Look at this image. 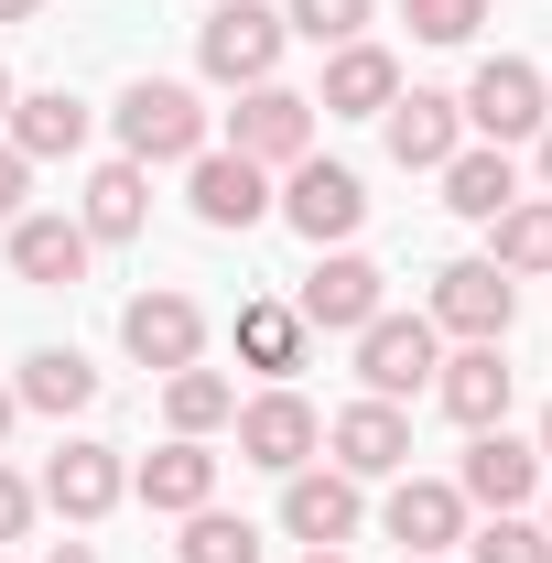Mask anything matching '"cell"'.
Instances as JSON below:
<instances>
[{"instance_id":"30bf717a","label":"cell","mask_w":552,"mask_h":563,"mask_svg":"<svg viewBox=\"0 0 552 563\" xmlns=\"http://www.w3.org/2000/svg\"><path fill=\"white\" fill-rule=\"evenodd\" d=\"M120 347H131L141 368H163V379H174V368H196V357H207V314H196L185 292H131V303H120Z\"/></svg>"},{"instance_id":"1f68e13d","label":"cell","mask_w":552,"mask_h":563,"mask_svg":"<svg viewBox=\"0 0 552 563\" xmlns=\"http://www.w3.org/2000/svg\"><path fill=\"white\" fill-rule=\"evenodd\" d=\"M401 22H412L422 44H477L487 0H401Z\"/></svg>"},{"instance_id":"4dcf8cb0","label":"cell","mask_w":552,"mask_h":563,"mask_svg":"<svg viewBox=\"0 0 552 563\" xmlns=\"http://www.w3.org/2000/svg\"><path fill=\"white\" fill-rule=\"evenodd\" d=\"M368 11H379V0H292V11H281V33H303V44H325V55H336V44L368 33Z\"/></svg>"},{"instance_id":"8fae6325","label":"cell","mask_w":552,"mask_h":563,"mask_svg":"<svg viewBox=\"0 0 552 563\" xmlns=\"http://www.w3.org/2000/svg\"><path fill=\"white\" fill-rule=\"evenodd\" d=\"M379 131H390V163H401V174H444V163L466 152V109H455L444 87H412V98L379 109Z\"/></svg>"},{"instance_id":"5bb4252c","label":"cell","mask_w":552,"mask_h":563,"mask_svg":"<svg viewBox=\"0 0 552 563\" xmlns=\"http://www.w3.org/2000/svg\"><path fill=\"white\" fill-rule=\"evenodd\" d=\"M325 444H336V466L357 477V488L412 466V422H401V401H346V412L325 422Z\"/></svg>"},{"instance_id":"4fadbf2b","label":"cell","mask_w":552,"mask_h":563,"mask_svg":"<svg viewBox=\"0 0 552 563\" xmlns=\"http://www.w3.org/2000/svg\"><path fill=\"white\" fill-rule=\"evenodd\" d=\"M120 498H131L120 444H55V455H44V509H66V520H109Z\"/></svg>"},{"instance_id":"ac0fdd59","label":"cell","mask_w":552,"mask_h":563,"mask_svg":"<svg viewBox=\"0 0 552 563\" xmlns=\"http://www.w3.org/2000/svg\"><path fill=\"white\" fill-rule=\"evenodd\" d=\"M390 98H401V66H390L379 44H336V55H325V87H314L325 120H379Z\"/></svg>"},{"instance_id":"f546056e","label":"cell","mask_w":552,"mask_h":563,"mask_svg":"<svg viewBox=\"0 0 552 563\" xmlns=\"http://www.w3.org/2000/svg\"><path fill=\"white\" fill-rule=\"evenodd\" d=\"M466 563H552V531L520 520V509H487V531L466 542Z\"/></svg>"},{"instance_id":"d4e9b609","label":"cell","mask_w":552,"mask_h":563,"mask_svg":"<svg viewBox=\"0 0 552 563\" xmlns=\"http://www.w3.org/2000/svg\"><path fill=\"white\" fill-rule=\"evenodd\" d=\"M303 336H314V325H303L292 303H239V357H250L261 379H292V368H303Z\"/></svg>"},{"instance_id":"4316f807","label":"cell","mask_w":552,"mask_h":563,"mask_svg":"<svg viewBox=\"0 0 552 563\" xmlns=\"http://www.w3.org/2000/svg\"><path fill=\"white\" fill-rule=\"evenodd\" d=\"M487 261L498 272H552V196H520V207L487 217Z\"/></svg>"},{"instance_id":"ab89813d","label":"cell","mask_w":552,"mask_h":563,"mask_svg":"<svg viewBox=\"0 0 552 563\" xmlns=\"http://www.w3.org/2000/svg\"><path fill=\"white\" fill-rule=\"evenodd\" d=\"M303 563H346V553H303Z\"/></svg>"},{"instance_id":"f1b7e54d","label":"cell","mask_w":552,"mask_h":563,"mask_svg":"<svg viewBox=\"0 0 552 563\" xmlns=\"http://www.w3.org/2000/svg\"><path fill=\"white\" fill-rule=\"evenodd\" d=\"M174 563H261V531H250V520H228V509H185Z\"/></svg>"},{"instance_id":"9c48e42d","label":"cell","mask_w":552,"mask_h":563,"mask_svg":"<svg viewBox=\"0 0 552 563\" xmlns=\"http://www.w3.org/2000/svg\"><path fill=\"white\" fill-rule=\"evenodd\" d=\"M455 498L466 509H531L542 498V444H520L509 422H487L466 444V466H455Z\"/></svg>"},{"instance_id":"7402d4cb","label":"cell","mask_w":552,"mask_h":563,"mask_svg":"<svg viewBox=\"0 0 552 563\" xmlns=\"http://www.w3.org/2000/svg\"><path fill=\"white\" fill-rule=\"evenodd\" d=\"M87 250H98V239H87L76 217H11V272L44 282V292H66V282L87 272Z\"/></svg>"},{"instance_id":"8992f818","label":"cell","mask_w":552,"mask_h":563,"mask_svg":"<svg viewBox=\"0 0 552 563\" xmlns=\"http://www.w3.org/2000/svg\"><path fill=\"white\" fill-rule=\"evenodd\" d=\"M272 207L292 217L314 250H346V239H357V217H368V185H357L346 163H314V152H303V163L281 174V196H272Z\"/></svg>"},{"instance_id":"6da1fadb","label":"cell","mask_w":552,"mask_h":563,"mask_svg":"<svg viewBox=\"0 0 552 563\" xmlns=\"http://www.w3.org/2000/svg\"><path fill=\"white\" fill-rule=\"evenodd\" d=\"M109 120H120V163H196L207 152V98L174 76H141Z\"/></svg>"},{"instance_id":"603a6c76","label":"cell","mask_w":552,"mask_h":563,"mask_svg":"<svg viewBox=\"0 0 552 563\" xmlns=\"http://www.w3.org/2000/svg\"><path fill=\"white\" fill-rule=\"evenodd\" d=\"M444 207L455 217H498V207H520V163H509V141H466L455 163H444Z\"/></svg>"},{"instance_id":"7bdbcfd3","label":"cell","mask_w":552,"mask_h":563,"mask_svg":"<svg viewBox=\"0 0 552 563\" xmlns=\"http://www.w3.org/2000/svg\"><path fill=\"white\" fill-rule=\"evenodd\" d=\"M542 531H552V498H542Z\"/></svg>"},{"instance_id":"3957f363","label":"cell","mask_w":552,"mask_h":563,"mask_svg":"<svg viewBox=\"0 0 552 563\" xmlns=\"http://www.w3.org/2000/svg\"><path fill=\"white\" fill-rule=\"evenodd\" d=\"M228 152H250L261 174H292V163L314 152V98H303V87H281V76L239 87V109H228Z\"/></svg>"},{"instance_id":"74e56055","label":"cell","mask_w":552,"mask_h":563,"mask_svg":"<svg viewBox=\"0 0 552 563\" xmlns=\"http://www.w3.org/2000/svg\"><path fill=\"white\" fill-rule=\"evenodd\" d=\"M542 196H552V131H542Z\"/></svg>"},{"instance_id":"277c9868","label":"cell","mask_w":552,"mask_h":563,"mask_svg":"<svg viewBox=\"0 0 552 563\" xmlns=\"http://www.w3.org/2000/svg\"><path fill=\"white\" fill-rule=\"evenodd\" d=\"M444 368V347H433V314H368L357 325V379H368V401H412L422 379Z\"/></svg>"},{"instance_id":"44dd1931","label":"cell","mask_w":552,"mask_h":563,"mask_svg":"<svg viewBox=\"0 0 552 563\" xmlns=\"http://www.w3.org/2000/svg\"><path fill=\"white\" fill-rule=\"evenodd\" d=\"M11 152L22 163H66V152H87V98H66V87H33V98H11Z\"/></svg>"},{"instance_id":"836d02e7","label":"cell","mask_w":552,"mask_h":563,"mask_svg":"<svg viewBox=\"0 0 552 563\" xmlns=\"http://www.w3.org/2000/svg\"><path fill=\"white\" fill-rule=\"evenodd\" d=\"M22 520H33V488H22V477L0 466V542H22Z\"/></svg>"},{"instance_id":"d6986e66","label":"cell","mask_w":552,"mask_h":563,"mask_svg":"<svg viewBox=\"0 0 552 563\" xmlns=\"http://www.w3.org/2000/svg\"><path fill=\"white\" fill-rule=\"evenodd\" d=\"M131 498H141V509H174V520H185V509H207V498H217V455L196 444V433H174L163 455H141V466H131Z\"/></svg>"},{"instance_id":"d6a6232c","label":"cell","mask_w":552,"mask_h":563,"mask_svg":"<svg viewBox=\"0 0 552 563\" xmlns=\"http://www.w3.org/2000/svg\"><path fill=\"white\" fill-rule=\"evenodd\" d=\"M22 185H33V163H22V152H11V141H0V228H11V217H22Z\"/></svg>"},{"instance_id":"7c38bea8","label":"cell","mask_w":552,"mask_h":563,"mask_svg":"<svg viewBox=\"0 0 552 563\" xmlns=\"http://www.w3.org/2000/svg\"><path fill=\"white\" fill-rule=\"evenodd\" d=\"M314 444H325V422H314L303 390H261V401H239V455H250V466L292 477V466H314Z\"/></svg>"},{"instance_id":"8d00e7d4","label":"cell","mask_w":552,"mask_h":563,"mask_svg":"<svg viewBox=\"0 0 552 563\" xmlns=\"http://www.w3.org/2000/svg\"><path fill=\"white\" fill-rule=\"evenodd\" d=\"M11 98H22V87H11V66H0V120H11Z\"/></svg>"},{"instance_id":"cb8c5ba5","label":"cell","mask_w":552,"mask_h":563,"mask_svg":"<svg viewBox=\"0 0 552 563\" xmlns=\"http://www.w3.org/2000/svg\"><path fill=\"white\" fill-rule=\"evenodd\" d=\"M141 217H152L141 163H98V174H87V207H76V228H87V239H141Z\"/></svg>"},{"instance_id":"e575fe53","label":"cell","mask_w":552,"mask_h":563,"mask_svg":"<svg viewBox=\"0 0 552 563\" xmlns=\"http://www.w3.org/2000/svg\"><path fill=\"white\" fill-rule=\"evenodd\" d=\"M44 563H98V553H87V542H55V553H44Z\"/></svg>"},{"instance_id":"2e32d148","label":"cell","mask_w":552,"mask_h":563,"mask_svg":"<svg viewBox=\"0 0 552 563\" xmlns=\"http://www.w3.org/2000/svg\"><path fill=\"white\" fill-rule=\"evenodd\" d=\"M185 196H196L207 228H261V217H272V174H261L250 152H196V185H185Z\"/></svg>"},{"instance_id":"9a60e30c","label":"cell","mask_w":552,"mask_h":563,"mask_svg":"<svg viewBox=\"0 0 552 563\" xmlns=\"http://www.w3.org/2000/svg\"><path fill=\"white\" fill-rule=\"evenodd\" d=\"M292 314H303V325H325V336H357V325L379 314V261H368V250H325Z\"/></svg>"},{"instance_id":"7a4b0ae2","label":"cell","mask_w":552,"mask_h":563,"mask_svg":"<svg viewBox=\"0 0 552 563\" xmlns=\"http://www.w3.org/2000/svg\"><path fill=\"white\" fill-rule=\"evenodd\" d=\"M466 131L477 141H542L552 131V87H542V66L531 55H487L477 76H466Z\"/></svg>"},{"instance_id":"52a82bcc","label":"cell","mask_w":552,"mask_h":563,"mask_svg":"<svg viewBox=\"0 0 552 563\" xmlns=\"http://www.w3.org/2000/svg\"><path fill=\"white\" fill-rule=\"evenodd\" d=\"M196 66H207L217 87H261V76L281 66V11H261V0H217L207 33H196Z\"/></svg>"},{"instance_id":"5b68a950","label":"cell","mask_w":552,"mask_h":563,"mask_svg":"<svg viewBox=\"0 0 552 563\" xmlns=\"http://www.w3.org/2000/svg\"><path fill=\"white\" fill-rule=\"evenodd\" d=\"M509 314H520V282L498 272V261H455V272H433V336L498 347V336H509Z\"/></svg>"},{"instance_id":"83f0119b","label":"cell","mask_w":552,"mask_h":563,"mask_svg":"<svg viewBox=\"0 0 552 563\" xmlns=\"http://www.w3.org/2000/svg\"><path fill=\"white\" fill-rule=\"evenodd\" d=\"M163 422L207 444L217 422H239V379H217V368H174V379H163Z\"/></svg>"},{"instance_id":"f35d334b","label":"cell","mask_w":552,"mask_h":563,"mask_svg":"<svg viewBox=\"0 0 552 563\" xmlns=\"http://www.w3.org/2000/svg\"><path fill=\"white\" fill-rule=\"evenodd\" d=\"M11 412H22V401H11V390H0V433H11Z\"/></svg>"},{"instance_id":"ba28073f","label":"cell","mask_w":552,"mask_h":563,"mask_svg":"<svg viewBox=\"0 0 552 563\" xmlns=\"http://www.w3.org/2000/svg\"><path fill=\"white\" fill-rule=\"evenodd\" d=\"M357 520H368V498H357L346 466H292V477H281V531H292L303 553H336Z\"/></svg>"},{"instance_id":"ffe728a7","label":"cell","mask_w":552,"mask_h":563,"mask_svg":"<svg viewBox=\"0 0 552 563\" xmlns=\"http://www.w3.org/2000/svg\"><path fill=\"white\" fill-rule=\"evenodd\" d=\"M509 390H520V379H509V357H498V347H466V357H444V368H433V401L466 422V433L509 422Z\"/></svg>"},{"instance_id":"484cf974","label":"cell","mask_w":552,"mask_h":563,"mask_svg":"<svg viewBox=\"0 0 552 563\" xmlns=\"http://www.w3.org/2000/svg\"><path fill=\"white\" fill-rule=\"evenodd\" d=\"M11 401H33V412H87V401H98V368H87L76 347H33Z\"/></svg>"},{"instance_id":"d590c367","label":"cell","mask_w":552,"mask_h":563,"mask_svg":"<svg viewBox=\"0 0 552 563\" xmlns=\"http://www.w3.org/2000/svg\"><path fill=\"white\" fill-rule=\"evenodd\" d=\"M33 11H44V0H0V22H33Z\"/></svg>"},{"instance_id":"b9f144b4","label":"cell","mask_w":552,"mask_h":563,"mask_svg":"<svg viewBox=\"0 0 552 563\" xmlns=\"http://www.w3.org/2000/svg\"><path fill=\"white\" fill-rule=\"evenodd\" d=\"M401 563H444V553H401Z\"/></svg>"},{"instance_id":"e0dca14e","label":"cell","mask_w":552,"mask_h":563,"mask_svg":"<svg viewBox=\"0 0 552 563\" xmlns=\"http://www.w3.org/2000/svg\"><path fill=\"white\" fill-rule=\"evenodd\" d=\"M379 520H390L401 553H444V542H466V498L444 488V477H412V466H401V488H390Z\"/></svg>"},{"instance_id":"60d3db41","label":"cell","mask_w":552,"mask_h":563,"mask_svg":"<svg viewBox=\"0 0 552 563\" xmlns=\"http://www.w3.org/2000/svg\"><path fill=\"white\" fill-rule=\"evenodd\" d=\"M542 455H552V412H542Z\"/></svg>"}]
</instances>
